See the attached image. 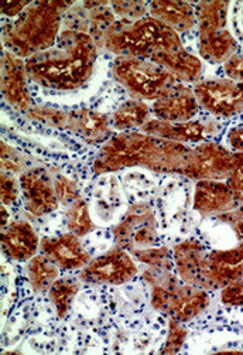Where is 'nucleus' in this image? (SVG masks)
I'll list each match as a JSON object with an SVG mask.
<instances>
[{"label": "nucleus", "mask_w": 243, "mask_h": 355, "mask_svg": "<svg viewBox=\"0 0 243 355\" xmlns=\"http://www.w3.org/2000/svg\"><path fill=\"white\" fill-rule=\"evenodd\" d=\"M232 168V152L215 141H202L192 148L191 162L186 177L195 182H224Z\"/></svg>", "instance_id": "13"}, {"label": "nucleus", "mask_w": 243, "mask_h": 355, "mask_svg": "<svg viewBox=\"0 0 243 355\" xmlns=\"http://www.w3.org/2000/svg\"><path fill=\"white\" fill-rule=\"evenodd\" d=\"M138 273L130 252L116 248L103 254L80 269L78 279L88 285H125Z\"/></svg>", "instance_id": "10"}, {"label": "nucleus", "mask_w": 243, "mask_h": 355, "mask_svg": "<svg viewBox=\"0 0 243 355\" xmlns=\"http://www.w3.org/2000/svg\"><path fill=\"white\" fill-rule=\"evenodd\" d=\"M0 191H2V204L3 205H13L20 194V183L15 177V174L2 171L0 175Z\"/></svg>", "instance_id": "36"}, {"label": "nucleus", "mask_w": 243, "mask_h": 355, "mask_svg": "<svg viewBox=\"0 0 243 355\" xmlns=\"http://www.w3.org/2000/svg\"><path fill=\"white\" fill-rule=\"evenodd\" d=\"M9 212L6 209V205H2V228H6L9 224Z\"/></svg>", "instance_id": "43"}, {"label": "nucleus", "mask_w": 243, "mask_h": 355, "mask_svg": "<svg viewBox=\"0 0 243 355\" xmlns=\"http://www.w3.org/2000/svg\"><path fill=\"white\" fill-rule=\"evenodd\" d=\"M225 182L233 191L243 196V153L232 152V168Z\"/></svg>", "instance_id": "38"}, {"label": "nucleus", "mask_w": 243, "mask_h": 355, "mask_svg": "<svg viewBox=\"0 0 243 355\" xmlns=\"http://www.w3.org/2000/svg\"><path fill=\"white\" fill-rule=\"evenodd\" d=\"M226 141H228V146L235 153H243V125L232 128L228 132Z\"/></svg>", "instance_id": "41"}, {"label": "nucleus", "mask_w": 243, "mask_h": 355, "mask_svg": "<svg viewBox=\"0 0 243 355\" xmlns=\"http://www.w3.org/2000/svg\"><path fill=\"white\" fill-rule=\"evenodd\" d=\"M89 145H105L114 136L111 118L92 110L68 111L66 129Z\"/></svg>", "instance_id": "18"}, {"label": "nucleus", "mask_w": 243, "mask_h": 355, "mask_svg": "<svg viewBox=\"0 0 243 355\" xmlns=\"http://www.w3.org/2000/svg\"><path fill=\"white\" fill-rule=\"evenodd\" d=\"M172 258L177 275L184 283L208 292L218 289L213 276L210 252L201 242L195 239L180 242L172 250Z\"/></svg>", "instance_id": "11"}, {"label": "nucleus", "mask_w": 243, "mask_h": 355, "mask_svg": "<svg viewBox=\"0 0 243 355\" xmlns=\"http://www.w3.org/2000/svg\"><path fill=\"white\" fill-rule=\"evenodd\" d=\"M112 76L133 99L138 101L154 102L179 84L165 68L145 58L116 57L112 64Z\"/></svg>", "instance_id": "7"}, {"label": "nucleus", "mask_w": 243, "mask_h": 355, "mask_svg": "<svg viewBox=\"0 0 243 355\" xmlns=\"http://www.w3.org/2000/svg\"><path fill=\"white\" fill-rule=\"evenodd\" d=\"M145 279L152 285V306L171 320L188 323L202 314L211 303L208 291L188 285L172 270L160 272L147 269Z\"/></svg>", "instance_id": "5"}, {"label": "nucleus", "mask_w": 243, "mask_h": 355, "mask_svg": "<svg viewBox=\"0 0 243 355\" xmlns=\"http://www.w3.org/2000/svg\"><path fill=\"white\" fill-rule=\"evenodd\" d=\"M20 194L24 208L30 214L43 217L54 212L60 201L55 194L54 180L43 167H30L19 177Z\"/></svg>", "instance_id": "12"}, {"label": "nucleus", "mask_w": 243, "mask_h": 355, "mask_svg": "<svg viewBox=\"0 0 243 355\" xmlns=\"http://www.w3.org/2000/svg\"><path fill=\"white\" fill-rule=\"evenodd\" d=\"M188 331L183 327V323H179L176 320H171L168 322V334L167 338L160 349V354H176L179 352L186 340H187Z\"/></svg>", "instance_id": "32"}, {"label": "nucleus", "mask_w": 243, "mask_h": 355, "mask_svg": "<svg viewBox=\"0 0 243 355\" xmlns=\"http://www.w3.org/2000/svg\"><path fill=\"white\" fill-rule=\"evenodd\" d=\"M141 132L157 136L161 139H167L177 144H202L208 141L214 133L213 125L205 123L201 121H190V122H164L160 119H150Z\"/></svg>", "instance_id": "19"}, {"label": "nucleus", "mask_w": 243, "mask_h": 355, "mask_svg": "<svg viewBox=\"0 0 243 355\" xmlns=\"http://www.w3.org/2000/svg\"><path fill=\"white\" fill-rule=\"evenodd\" d=\"M224 71L229 80L243 83V54L232 55L225 64Z\"/></svg>", "instance_id": "40"}, {"label": "nucleus", "mask_w": 243, "mask_h": 355, "mask_svg": "<svg viewBox=\"0 0 243 355\" xmlns=\"http://www.w3.org/2000/svg\"><path fill=\"white\" fill-rule=\"evenodd\" d=\"M98 51L88 33L62 28L51 49L26 60L27 76L48 89H78L92 77Z\"/></svg>", "instance_id": "2"}, {"label": "nucleus", "mask_w": 243, "mask_h": 355, "mask_svg": "<svg viewBox=\"0 0 243 355\" xmlns=\"http://www.w3.org/2000/svg\"><path fill=\"white\" fill-rule=\"evenodd\" d=\"M116 16L111 9V2H107L93 10H89V31L92 42L98 50L105 49V37L108 30L116 21Z\"/></svg>", "instance_id": "27"}, {"label": "nucleus", "mask_w": 243, "mask_h": 355, "mask_svg": "<svg viewBox=\"0 0 243 355\" xmlns=\"http://www.w3.org/2000/svg\"><path fill=\"white\" fill-rule=\"evenodd\" d=\"M40 251L64 270L82 269L91 262L89 252L82 246L80 236L73 232L43 238Z\"/></svg>", "instance_id": "17"}, {"label": "nucleus", "mask_w": 243, "mask_h": 355, "mask_svg": "<svg viewBox=\"0 0 243 355\" xmlns=\"http://www.w3.org/2000/svg\"><path fill=\"white\" fill-rule=\"evenodd\" d=\"M74 5L62 0L31 2L20 16L3 24L5 50L27 60L51 49L61 33L65 13Z\"/></svg>", "instance_id": "3"}, {"label": "nucleus", "mask_w": 243, "mask_h": 355, "mask_svg": "<svg viewBox=\"0 0 243 355\" xmlns=\"http://www.w3.org/2000/svg\"><path fill=\"white\" fill-rule=\"evenodd\" d=\"M26 116L42 125H46L48 128L65 130L66 129V118L68 111L55 108V106L50 105H33L30 111L26 114Z\"/></svg>", "instance_id": "30"}, {"label": "nucleus", "mask_w": 243, "mask_h": 355, "mask_svg": "<svg viewBox=\"0 0 243 355\" xmlns=\"http://www.w3.org/2000/svg\"><path fill=\"white\" fill-rule=\"evenodd\" d=\"M30 3L31 2H19L17 0V2H2L0 6H2V15L12 20L20 16Z\"/></svg>", "instance_id": "42"}, {"label": "nucleus", "mask_w": 243, "mask_h": 355, "mask_svg": "<svg viewBox=\"0 0 243 355\" xmlns=\"http://www.w3.org/2000/svg\"><path fill=\"white\" fill-rule=\"evenodd\" d=\"M66 228L69 232L82 238L95 230V224L91 218L88 202L84 198L77 200L66 209Z\"/></svg>", "instance_id": "28"}, {"label": "nucleus", "mask_w": 243, "mask_h": 355, "mask_svg": "<svg viewBox=\"0 0 243 355\" xmlns=\"http://www.w3.org/2000/svg\"><path fill=\"white\" fill-rule=\"evenodd\" d=\"M64 30H74L80 33L89 31V12L82 5H74L69 9L62 21Z\"/></svg>", "instance_id": "33"}, {"label": "nucleus", "mask_w": 243, "mask_h": 355, "mask_svg": "<svg viewBox=\"0 0 243 355\" xmlns=\"http://www.w3.org/2000/svg\"><path fill=\"white\" fill-rule=\"evenodd\" d=\"M80 292V279L58 277L48 291V297L60 318H64L71 309L74 297Z\"/></svg>", "instance_id": "26"}, {"label": "nucleus", "mask_w": 243, "mask_h": 355, "mask_svg": "<svg viewBox=\"0 0 243 355\" xmlns=\"http://www.w3.org/2000/svg\"><path fill=\"white\" fill-rule=\"evenodd\" d=\"M54 189H55V194L57 198L60 201V204L69 207L71 204H74L77 200L81 198L80 190L77 187V184L66 179L65 175H58L57 179L54 180Z\"/></svg>", "instance_id": "34"}, {"label": "nucleus", "mask_w": 243, "mask_h": 355, "mask_svg": "<svg viewBox=\"0 0 243 355\" xmlns=\"http://www.w3.org/2000/svg\"><path fill=\"white\" fill-rule=\"evenodd\" d=\"M150 61L165 68L181 84H197L202 77V62L184 47L171 51H160Z\"/></svg>", "instance_id": "21"}, {"label": "nucleus", "mask_w": 243, "mask_h": 355, "mask_svg": "<svg viewBox=\"0 0 243 355\" xmlns=\"http://www.w3.org/2000/svg\"><path fill=\"white\" fill-rule=\"evenodd\" d=\"M201 110L194 89L186 84L179 83L165 95L154 101L152 105V114L156 119L164 122H190Z\"/></svg>", "instance_id": "15"}, {"label": "nucleus", "mask_w": 243, "mask_h": 355, "mask_svg": "<svg viewBox=\"0 0 243 355\" xmlns=\"http://www.w3.org/2000/svg\"><path fill=\"white\" fill-rule=\"evenodd\" d=\"M152 108L145 102L138 99H129L123 102L111 116L112 129L120 132L141 130L143 125L150 121Z\"/></svg>", "instance_id": "24"}, {"label": "nucleus", "mask_w": 243, "mask_h": 355, "mask_svg": "<svg viewBox=\"0 0 243 355\" xmlns=\"http://www.w3.org/2000/svg\"><path fill=\"white\" fill-rule=\"evenodd\" d=\"M27 279L34 292H48L53 283L60 277V268L44 254H37L27 261Z\"/></svg>", "instance_id": "25"}, {"label": "nucleus", "mask_w": 243, "mask_h": 355, "mask_svg": "<svg viewBox=\"0 0 243 355\" xmlns=\"http://www.w3.org/2000/svg\"><path fill=\"white\" fill-rule=\"evenodd\" d=\"M194 94L201 108L218 118H232L243 114V83L229 78L205 80L194 85Z\"/></svg>", "instance_id": "9"}, {"label": "nucleus", "mask_w": 243, "mask_h": 355, "mask_svg": "<svg viewBox=\"0 0 243 355\" xmlns=\"http://www.w3.org/2000/svg\"><path fill=\"white\" fill-rule=\"evenodd\" d=\"M115 246L127 252L145 250L157 243V224L153 208L146 202L132 205L114 228Z\"/></svg>", "instance_id": "8"}, {"label": "nucleus", "mask_w": 243, "mask_h": 355, "mask_svg": "<svg viewBox=\"0 0 243 355\" xmlns=\"http://www.w3.org/2000/svg\"><path fill=\"white\" fill-rule=\"evenodd\" d=\"M221 300L226 306L243 307V277L233 279L222 286Z\"/></svg>", "instance_id": "37"}, {"label": "nucleus", "mask_w": 243, "mask_h": 355, "mask_svg": "<svg viewBox=\"0 0 243 355\" xmlns=\"http://www.w3.org/2000/svg\"><path fill=\"white\" fill-rule=\"evenodd\" d=\"M229 2H198L194 5L198 24L199 55L213 64H225L239 50L228 28Z\"/></svg>", "instance_id": "6"}, {"label": "nucleus", "mask_w": 243, "mask_h": 355, "mask_svg": "<svg viewBox=\"0 0 243 355\" xmlns=\"http://www.w3.org/2000/svg\"><path fill=\"white\" fill-rule=\"evenodd\" d=\"M192 156V148L143 133L141 130L120 132L102 145L93 171L107 174L132 167H142L154 173L186 175Z\"/></svg>", "instance_id": "1"}, {"label": "nucleus", "mask_w": 243, "mask_h": 355, "mask_svg": "<svg viewBox=\"0 0 243 355\" xmlns=\"http://www.w3.org/2000/svg\"><path fill=\"white\" fill-rule=\"evenodd\" d=\"M243 204V196L233 191L226 182L199 180L194 191V209L201 216H221Z\"/></svg>", "instance_id": "16"}, {"label": "nucleus", "mask_w": 243, "mask_h": 355, "mask_svg": "<svg viewBox=\"0 0 243 355\" xmlns=\"http://www.w3.org/2000/svg\"><path fill=\"white\" fill-rule=\"evenodd\" d=\"M217 220L229 225L232 228V231L235 232L239 242L243 241V204H240L239 207H236L232 211L225 212V214L217 216Z\"/></svg>", "instance_id": "39"}, {"label": "nucleus", "mask_w": 243, "mask_h": 355, "mask_svg": "<svg viewBox=\"0 0 243 355\" xmlns=\"http://www.w3.org/2000/svg\"><path fill=\"white\" fill-rule=\"evenodd\" d=\"M26 60L3 50L2 54V95L13 110L27 114L33 106L28 92Z\"/></svg>", "instance_id": "14"}, {"label": "nucleus", "mask_w": 243, "mask_h": 355, "mask_svg": "<svg viewBox=\"0 0 243 355\" xmlns=\"http://www.w3.org/2000/svg\"><path fill=\"white\" fill-rule=\"evenodd\" d=\"M2 168L12 174H21L30 167H27L24 157L16 149L2 141Z\"/></svg>", "instance_id": "35"}, {"label": "nucleus", "mask_w": 243, "mask_h": 355, "mask_svg": "<svg viewBox=\"0 0 243 355\" xmlns=\"http://www.w3.org/2000/svg\"><path fill=\"white\" fill-rule=\"evenodd\" d=\"M181 47L180 34L152 16L136 21L116 20L105 37V50L116 57L150 60L160 51Z\"/></svg>", "instance_id": "4"}, {"label": "nucleus", "mask_w": 243, "mask_h": 355, "mask_svg": "<svg viewBox=\"0 0 243 355\" xmlns=\"http://www.w3.org/2000/svg\"><path fill=\"white\" fill-rule=\"evenodd\" d=\"M210 261L218 289L233 279L243 277V241L231 250L210 252Z\"/></svg>", "instance_id": "23"}, {"label": "nucleus", "mask_w": 243, "mask_h": 355, "mask_svg": "<svg viewBox=\"0 0 243 355\" xmlns=\"http://www.w3.org/2000/svg\"><path fill=\"white\" fill-rule=\"evenodd\" d=\"M40 242L39 235L27 221H13L2 231V250L12 261H30L37 255Z\"/></svg>", "instance_id": "20"}, {"label": "nucleus", "mask_w": 243, "mask_h": 355, "mask_svg": "<svg viewBox=\"0 0 243 355\" xmlns=\"http://www.w3.org/2000/svg\"><path fill=\"white\" fill-rule=\"evenodd\" d=\"M149 16L177 33H187L197 26L194 5L179 0H154L149 3Z\"/></svg>", "instance_id": "22"}, {"label": "nucleus", "mask_w": 243, "mask_h": 355, "mask_svg": "<svg viewBox=\"0 0 243 355\" xmlns=\"http://www.w3.org/2000/svg\"><path fill=\"white\" fill-rule=\"evenodd\" d=\"M111 9L118 20L136 21L149 15V3L141 0H115L111 2Z\"/></svg>", "instance_id": "31"}, {"label": "nucleus", "mask_w": 243, "mask_h": 355, "mask_svg": "<svg viewBox=\"0 0 243 355\" xmlns=\"http://www.w3.org/2000/svg\"><path fill=\"white\" fill-rule=\"evenodd\" d=\"M130 255L134 258V261L142 262L147 265V269L160 270V272H170L174 269V258H172V252L168 248H145V250H136L132 251Z\"/></svg>", "instance_id": "29"}]
</instances>
